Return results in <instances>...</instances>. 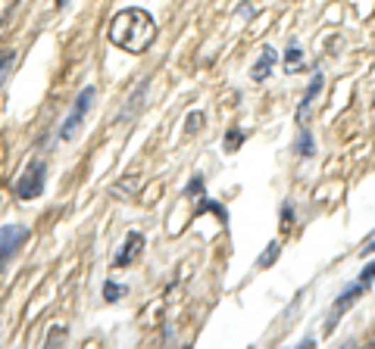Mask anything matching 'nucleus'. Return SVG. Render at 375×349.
Here are the masks:
<instances>
[{"label": "nucleus", "mask_w": 375, "mask_h": 349, "mask_svg": "<svg viewBox=\"0 0 375 349\" xmlns=\"http://www.w3.org/2000/svg\"><path fill=\"white\" fill-rule=\"evenodd\" d=\"M107 38H109V44L119 47L125 53H144L156 41V22L141 6H125V10H119L109 19Z\"/></svg>", "instance_id": "obj_1"}, {"label": "nucleus", "mask_w": 375, "mask_h": 349, "mask_svg": "<svg viewBox=\"0 0 375 349\" xmlns=\"http://www.w3.org/2000/svg\"><path fill=\"white\" fill-rule=\"evenodd\" d=\"M94 97H97V87H94V84L78 91L72 109H69V116L62 118V125H60V140H62V144H72V140L78 138V131L85 128V118H88L91 106H94Z\"/></svg>", "instance_id": "obj_2"}, {"label": "nucleus", "mask_w": 375, "mask_h": 349, "mask_svg": "<svg viewBox=\"0 0 375 349\" xmlns=\"http://www.w3.org/2000/svg\"><path fill=\"white\" fill-rule=\"evenodd\" d=\"M44 184H47V162L44 160H31L22 174L13 181V196L19 200H35V196L44 194Z\"/></svg>", "instance_id": "obj_3"}, {"label": "nucleus", "mask_w": 375, "mask_h": 349, "mask_svg": "<svg viewBox=\"0 0 375 349\" xmlns=\"http://www.w3.org/2000/svg\"><path fill=\"white\" fill-rule=\"evenodd\" d=\"M369 287H372V284L357 281V284H350V287H344V290L338 293V299H335L332 309H328V315H325V334H332L335 324H338L344 315H347L350 309H354L359 299H363V293H369Z\"/></svg>", "instance_id": "obj_4"}, {"label": "nucleus", "mask_w": 375, "mask_h": 349, "mask_svg": "<svg viewBox=\"0 0 375 349\" xmlns=\"http://www.w3.org/2000/svg\"><path fill=\"white\" fill-rule=\"evenodd\" d=\"M31 231L26 225H4L0 228V272L10 265V259L28 243Z\"/></svg>", "instance_id": "obj_5"}, {"label": "nucleus", "mask_w": 375, "mask_h": 349, "mask_svg": "<svg viewBox=\"0 0 375 349\" xmlns=\"http://www.w3.org/2000/svg\"><path fill=\"white\" fill-rule=\"evenodd\" d=\"M141 250H144V234H138V231H129V237H125V243H122V250L113 256V268H125V265H131L138 256H141Z\"/></svg>", "instance_id": "obj_6"}, {"label": "nucleus", "mask_w": 375, "mask_h": 349, "mask_svg": "<svg viewBox=\"0 0 375 349\" xmlns=\"http://www.w3.org/2000/svg\"><path fill=\"white\" fill-rule=\"evenodd\" d=\"M322 84H325V75L319 72H312V82L307 84V91H303V97H300V103H297V113H294V118H297V125H303V118H307V113H310V106H312V100L322 94Z\"/></svg>", "instance_id": "obj_7"}, {"label": "nucleus", "mask_w": 375, "mask_h": 349, "mask_svg": "<svg viewBox=\"0 0 375 349\" xmlns=\"http://www.w3.org/2000/svg\"><path fill=\"white\" fill-rule=\"evenodd\" d=\"M276 60H278L276 47L266 44V47H263V53L256 57V62L250 66V78H254V82H266V78L272 75V66H276Z\"/></svg>", "instance_id": "obj_8"}, {"label": "nucleus", "mask_w": 375, "mask_h": 349, "mask_svg": "<svg viewBox=\"0 0 375 349\" xmlns=\"http://www.w3.org/2000/svg\"><path fill=\"white\" fill-rule=\"evenodd\" d=\"M294 153L300 156V160H312V156H316V138H312V131L307 128V125H300V131H297Z\"/></svg>", "instance_id": "obj_9"}, {"label": "nucleus", "mask_w": 375, "mask_h": 349, "mask_svg": "<svg viewBox=\"0 0 375 349\" xmlns=\"http://www.w3.org/2000/svg\"><path fill=\"white\" fill-rule=\"evenodd\" d=\"M203 212H216L219 221H222V225H229V212H225V206H219L216 200H210L207 194L200 196V203H197V209H194V216H203Z\"/></svg>", "instance_id": "obj_10"}, {"label": "nucleus", "mask_w": 375, "mask_h": 349, "mask_svg": "<svg viewBox=\"0 0 375 349\" xmlns=\"http://www.w3.org/2000/svg\"><path fill=\"white\" fill-rule=\"evenodd\" d=\"M13 66H16V50H13V47H10V50H0V87H4V82L10 78Z\"/></svg>", "instance_id": "obj_11"}, {"label": "nucleus", "mask_w": 375, "mask_h": 349, "mask_svg": "<svg viewBox=\"0 0 375 349\" xmlns=\"http://www.w3.org/2000/svg\"><path fill=\"white\" fill-rule=\"evenodd\" d=\"M300 62H303V47L291 44L285 50V69H288V72H297V69H300Z\"/></svg>", "instance_id": "obj_12"}, {"label": "nucleus", "mask_w": 375, "mask_h": 349, "mask_svg": "<svg viewBox=\"0 0 375 349\" xmlns=\"http://www.w3.org/2000/svg\"><path fill=\"white\" fill-rule=\"evenodd\" d=\"M278 253H281V243H278V240H272L269 247H266V253H260V256H256V265H260V268H269V265H276Z\"/></svg>", "instance_id": "obj_13"}, {"label": "nucleus", "mask_w": 375, "mask_h": 349, "mask_svg": "<svg viewBox=\"0 0 375 349\" xmlns=\"http://www.w3.org/2000/svg\"><path fill=\"white\" fill-rule=\"evenodd\" d=\"M125 293H129V287H125V284H116V281H107L104 284V299H107V303H119Z\"/></svg>", "instance_id": "obj_14"}, {"label": "nucleus", "mask_w": 375, "mask_h": 349, "mask_svg": "<svg viewBox=\"0 0 375 349\" xmlns=\"http://www.w3.org/2000/svg\"><path fill=\"white\" fill-rule=\"evenodd\" d=\"M244 138H247V134L241 131L238 125H232V128L225 131V150H229V153H234V150H238L241 144H244Z\"/></svg>", "instance_id": "obj_15"}, {"label": "nucleus", "mask_w": 375, "mask_h": 349, "mask_svg": "<svg viewBox=\"0 0 375 349\" xmlns=\"http://www.w3.org/2000/svg\"><path fill=\"white\" fill-rule=\"evenodd\" d=\"M147 84H151V82H147V78H144V82H141V84L135 87V91H131V100H129V106H125L122 118H129L131 113H135V106H141V97H144V94H147Z\"/></svg>", "instance_id": "obj_16"}, {"label": "nucleus", "mask_w": 375, "mask_h": 349, "mask_svg": "<svg viewBox=\"0 0 375 349\" xmlns=\"http://www.w3.org/2000/svg\"><path fill=\"white\" fill-rule=\"evenodd\" d=\"M203 118H207V116H203L200 109H194V113L188 116V122H185V131H188V134H197V131L203 128Z\"/></svg>", "instance_id": "obj_17"}, {"label": "nucleus", "mask_w": 375, "mask_h": 349, "mask_svg": "<svg viewBox=\"0 0 375 349\" xmlns=\"http://www.w3.org/2000/svg\"><path fill=\"white\" fill-rule=\"evenodd\" d=\"M66 337H69V331L62 328V324H57V328H50V334H47V340H44V346H57L60 340L66 343Z\"/></svg>", "instance_id": "obj_18"}, {"label": "nucleus", "mask_w": 375, "mask_h": 349, "mask_svg": "<svg viewBox=\"0 0 375 349\" xmlns=\"http://www.w3.org/2000/svg\"><path fill=\"white\" fill-rule=\"evenodd\" d=\"M185 196H203V174H194L191 181H188V187H185Z\"/></svg>", "instance_id": "obj_19"}, {"label": "nucleus", "mask_w": 375, "mask_h": 349, "mask_svg": "<svg viewBox=\"0 0 375 349\" xmlns=\"http://www.w3.org/2000/svg\"><path fill=\"white\" fill-rule=\"evenodd\" d=\"M291 225H294V206L291 203H281V228L288 231Z\"/></svg>", "instance_id": "obj_20"}, {"label": "nucleus", "mask_w": 375, "mask_h": 349, "mask_svg": "<svg viewBox=\"0 0 375 349\" xmlns=\"http://www.w3.org/2000/svg\"><path fill=\"white\" fill-rule=\"evenodd\" d=\"M372 253H375V231H372V234H369V237H366V240H363V247H359V259L372 256Z\"/></svg>", "instance_id": "obj_21"}, {"label": "nucleus", "mask_w": 375, "mask_h": 349, "mask_svg": "<svg viewBox=\"0 0 375 349\" xmlns=\"http://www.w3.org/2000/svg\"><path fill=\"white\" fill-rule=\"evenodd\" d=\"M359 281H363V284H372V281H375V262H369V265L363 268V275H359Z\"/></svg>", "instance_id": "obj_22"}]
</instances>
